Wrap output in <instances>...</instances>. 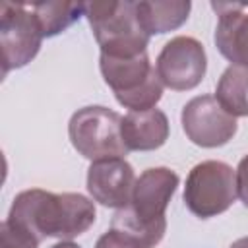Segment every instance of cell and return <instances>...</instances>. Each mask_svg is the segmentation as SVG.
<instances>
[{
	"instance_id": "d6986e66",
	"label": "cell",
	"mask_w": 248,
	"mask_h": 248,
	"mask_svg": "<svg viewBox=\"0 0 248 248\" xmlns=\"http://www.w3.org/2000/svg\"><path fill=\"white\" fill-rule=\"evenodd\" d=\"M50 248H79L76 242H72V240H60V242H56L54 246H50Z\"/></svg>"
},
{
	"instance_id": "7a4b0ae2",
	"label": "cell",
	"mask_w": 248,
	"mask_h": 248,
	"mask_svg": "<svg viewBox=\"0 0 248 248\" xmlns=\"http://www.w3.org/2000/svg\"><path fill=\"white\" fill-rule=\"evenodd\" d=\"M83 8L95 41L101 46V54L132 58L147 52L149 35L138 19L136 2L95 0L83 2Z\"/></svg>"
},
{
	"instance_id": "3957f363",
	"label": "cell",
	"mask_w": 248,
	"mask_h": 248,
	"mask_svg": "<svg viewBox=\"0 0 248 248\" xmlns=\"http://www.w3.org/2000/svg\"><path fill=\"white\" fill-rule=\"evenodd\" d=\"M99 70L116 101L128 110L155 108L163 97V81L147 52L132 58L99 56Z\"/></svg>"
},
{
	"instance_id": "9c48e42d",
	"label": "cell",
	"mask_w": 248,
	"mask_h": 248,
	"mask_svg": "<svg viewBox=\"0 0 248 248\" xmlns=\"http://www.w3.org/2000/svg\"><path fill=\"white\" fill-rule=\"evenodd\" d=\"M178 174L169 167L145 169L134 184L128 209L143 223H167L165 211L178 188Z\"/></svg>"
},
{
	"instance_id": "ffe728a7",
	"label": "cell",
	"mask_w": 248,
	"mask_h": 248,
	"mask_svg": "<svg viewBox=\"0 0 248 248\" xmlns=\"http://www.w3.org/2000/svg\"><path fill=\"white\" fill-rule=\"evenodd\" d=\"M229 248H248V236H242V238H236Z\"/></svg>"
},
{
	"instance_id": "4fadbf2b",
	"label": "cell",
	"mask_w": 248,
	"mask_h": 248,
	"mask_svg": "<svg viewBox=\"0 0 248 248\" xmlns=\"http://www.w3.org/2000/svg\"><path fill=\"white\" fill-rule=\"evenodd\" d=\"M192 4L188 0H141L136 2V14L143 31L151 35H165L182 27L188 21Z\"/></svg>"
},
{
	"instance_id": "8fae6325",
	"label": "cell",
	"mask_w": 248,
	"mask_h": 248,
	"mask_svg": "<svg viewBox=\"0 0 248 248\" xmlns=\"http://www.w3.org/2000/svg\"><path fill=\"white\" fill-rule=\"evenodd\" d=\"M217 12L215 46L234 66L248 68V4L211 2Z\"/></svg>"
},
{
	"instance_id": "7c38bea8",
	"label": "cell",
	"mask_w": 248,
	"mask_h": 248,
	"mask_svg": "<svg viewBox=\"0 0 248 248\" xmlns=\"http://www.w3.org/2000/svg\"><path fill=\"white\" fill-rule=\"evenodd\" d=\"M122 140L128 151H153L169 140V118L161 108L128 110L122 116Z\"/></svg>"
},
{
	"instance_id": "ba28073f",
	"label": "cell",
	"mask_w": 248,
	"mask_h": 248,
	"mask_svg": "<svg viewBox=\"0 0 248 248\" xmlns=\"http://www.w3.org/2000/svg\"><path fill=\"white\" fill-rule=\"evenodd\" d=\"M180 122L186 138L205 149L229 143L238 130L236 118L219 105L215 95H200L190 99L182 107Z\"/></svg>"
},
{
	"instance_id": "277c9868",
	"label": "cell",
	"mask_w": 248,
	"mask_h": 248,
	"mask_svg": "<svg viewBox=\"0 0 248 248\" xmlns=\"http://www.w3.org/2000/svg\"><path fill=\"white\" fill-rule=\"evenodd\" d=\"M68 136L74 149L91 163L126 159L130 153L122 140V116L103 105L78 108L68 122Z\"/></svg>"
},
{
	"instance_id": "ac0fdd59",
	"label": "cell",
	"mask_w": 248,
	"mask_h": 248,
	"mask_svg": "<svg viewBox=\"0 0 248 248\" xmlns=\"http://www.w3.org/2000/svg\"><path fill=\"white\" fill-rule=\"evenodd\" d=\"M236 170V192L238 200L248 207V155H244L238 163Z\"/></svg>"
},
{
	"instance_id": "2e32d148",
	"label": "cell",
	"mask_w": 248,
	"mask_h": 248,
	"mask_svg": "<svg viewBox=\"0 0 248 248\" xmlns=\"http://www.w3.org/2000/svg\"><path fill=\"white\" fill-rule=\"evenodd\" d=\"M110 227L128 234L134 242L140 244V248H155L167 232V223H143L136 219L128 207L116 209V213L112 215Z\"/></svg>"
},
{
	"instance_id": "8992f818",
	"label": "cell",
	"mask_w": 248,
	"mask_h": 248,
	"mask_svg": "<svg viewBox=\"0 0 248 248\" xmlns=\"http://www.w3.org/2000/svg\"><path fill=\"white\" fill-rule=\"evenodd\" d=\"M45 35L29 4L2 2L0 6V48L2 76L27 66L41 50Z\"/></svg>"
},
{
	"instance_id": "5b68a950",
	"label": "cell",
	"mask_w": 248,
	"mask_h": 248,
	"mask_svg": "<svg viewBox=\"0 0 248 248\" xmlns=\"http://www.w3.org/2000/svg\"><path fill=\"white\" fill-rule=\"evenodd\" d=\"M236 198V170L225 161H202L186 176L182 200L188 211L200 219L225 213Z\"/></svg>"
},
{
	"instance_id": "30bf717a",
	"label": "cell",
	"mask_w": 248,
	"mask_h": 248,
	"mask_svg": "<svg viewBox=\"0 0 248 248\" xmlns=\"http://www.w3.org/2000/svg\"><path fill=\"white\" fill-rule=\"evenodd\" d=\"M136 178L134 167L126 159L93 161L87 169V192L105 207L124 209L132 202Z\"/></svg>"
},
{
	"instance_id": "5bb4252c",
	"label": "cell",
	"mask_w": 248,
	"mask_h": 248,
	"mask_svg": "<svg viewBox=\"0 0 248 248\" xmlns=\"http://www.w3.org/2000/svg\"><path fill=\"white\" fill-rule=\"evenodd\" d=\"M215 99L234 118L248 116V68L231 64L217 81Z\"/></svg>"
},
{
	"instance_id": "9a60e30c",
	"label": "cell",
	"mask_w": 248,
	"mask_h": 248,
	"mask_svg": "<svg viewBox=\"0 0 248 248\" xmlns=\"http://www.w3.org/2000/svg\"><path fill=\"white\" fill-rule=\"evenodd\" d=\"M45 37H56L85 16L83 2H33L29 4Z\"/></svg>"
},
{
	"instance_id": "e0dca14e",
	"label": "cell",
	"mask_w": 248,
	"mask_h": 248,
	"mask_svg": "<svg viewBox=\"0 0 248 248\" xmlns=\"http://www.w3.org/2000/svg\"><path fill=\"white\" fill-rule=\"evenodd\" d=\"M39 240L23 227L4 219L0 225V248H39Z\"/></svg>"
},
{
	"instance_id": "52a82bcc",
	"label": "cell",
	"mask_w": 248,
	"mask_h": 248,
	"mask_svg": "<svg viewBox=\"0 0 248 248\" xmlns=\"http://www.w3.org/2000/svg\"><path fill=\"white\" fill-rule=\"evenodd\" d=\"M155 70L165 87L172 91H190L202 83L207 72L205 48L194 37H172L161 48Z\"/></svg>"
},
{
	"instance_id": "6da1fadb",
	"label": "cell",
	"mask_w": 248,
	"mask_h": 248,
	"mask_svg": "<svg viewBox=\"0 0 248 248\" xmlns=\"http://www.w3.org/2000/svg\"><path fill=\"white\" fill-rule=\"evenodd\" d=\"M95 202L78 192L54 194L43 188L19 192L8 211V221L29 231L39 242L52 236L72 240L95 223Z\"/></svg>"
}]
</instances>
